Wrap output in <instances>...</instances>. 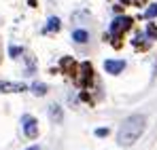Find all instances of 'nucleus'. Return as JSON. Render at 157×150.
<instances>
[{"label": "nucleus", "instance_id": "3", "mask_svg": "<svg viewBox=\"0 0 157 150\" xmlns=\"http://www.w3.org/2000/svg\"><path fill=\"white\" fill-rule=\"evenodd\" d=\"M130 25H132L130 17H117V19L110 24V36H115V38H117V36H119L121 32H125Z\"/></svg>", "mask_w": 157, "mask_h": 150}, {"label": "nucleus", "instance_id": "1", "mask_svg": "<svg viewBox=\"0 0 157 150\" xmlns=\"http://www.w3.org/2000/svg\"><path fill=\"white\" fill-rule=\"evenodd\" d=\"M144 127H147V116L144 114H132L128 116L121 127H119V133H117V144L128 148L132 146L142 133H144Z\"/></svg>", "mask_w": 157, "mask_h": 150}, {"label": "nucleus", "instance_id": "7", "mask_svg": "<svg viewBox=\"0 0 157 150\" xmlns=\"http://www.w3.org/2000/svg\"><path fill=\"white\" fill-rule=\"evenodd\" d=\"M72 40L78 42V45H85V42L89 40V32H87V30H75V32H72Z\"/></svg>", "mask_w": 157, "mask_h": 150}, {"label": "nucleus", "instance_id": "10", "mask_svg": "<svg viewBox=\"0 0 157 150\" xmlns=\"http://www.w3.org/2000/svg\"><path fill=\"white\" fill-rule=\"evenodd\" d=\"M142 17H144V19H153V17H157V4H151V6L144 11Z\"/></svg>", "mask_w": 157, "mask_h": 150}, {"label": "nucleus", "instance_id": "4", "mask_svg": "<svg viewBox=\"0 0 157 150\" xmlns=\"http://www.w3.org/2000/svg\"><path fill=\"white\" fill-rule=\"evenodd\" d=\"M104 70L108 72V74H119V72L125 70V61H123V59H106Z\"/></svg>", "mask_w": 157, "mask_h": 150}, {"label": "nucleus", "instance_id": "5", "mask_svg": "<svg viewBox=\"0 0 157 150\" xmlns=\"http://www.w3.org/2000/svg\"><path fill=\"white\" fill-rule=\"evenodd\" d=\"M21 91H26V85H21V82L0 80V93H21Z\"/></svg>", "mask_w": 157, "mask_h": 150}, {"label": "nucleus", "instance_id": "9", "mask_svg": "<svg viewBox=\"0 0 157 150\" xmlns=\"http://www.w3.org/2000/svg\"><path fill=\"white\" fill-rule=\"evenodd\" d=\"M57 30H59V19H57V17H49L45 32H57Z\"/></svg>", "mask_w": 157, "mask_h": 150}, {"label": "nucleus", "instance_id": "15", "mask_svg": "<svg viewBox=\"0 0 157 150\" xmlns=\"http://www.w3.org/2000/svg\"><path fill=\"white\" fill-rule=\"evenodd\" d=\"M123 2H134V0H123Z\"/></svg>", "mask_w": 157, "mask_h": 150}, {"label": "nucleus", "instance_id": "14", "mask_svg": "<svg viewBox=\"0 0 157 150\" xmlns=\"http://www.w3.org/2000/svg\"><path fill=\"white\" fill-rule=\"evenodd\" d=\"M26 150H38V146H30V148H26Z\"/></svg>", "mask_w": 157, "mask_h": 150}, {"label": "nucleus", "instance_id": "13", "mask_svg": "<svg viewBox=\"0 0 157 150\" xmlns=\"http://www.w3.org/2000/svg\"><path fill=\"white\" fill-rule=\"evenodd\" d=\"M147 32H149V36H153V38H157V30L153 27V25H149V30H147Z\"/></svg>", "mask_w": 157, "mask_h": 150}, {"label": "nucleus", "instance_id": "12", "mask_svg": "<svg viewBox=\"0 0 157 150\" xmlns=\"http://www.w3.org/2000/svg\"><path fill=\"white\" fill-rule=\"evenodd\" d=\"M96 135L98 137H106L108 135V129H96Z\"/></svg>", "mask_w": 157, "mask_h": 150}, {"label": "nucleus", "instance_id": "8", "mask_svg": "<svg viewBox=\"0 0 157 150\" xmlns=\"http://www.w3.org/2000/svg\"><path fill=\"white\" fill-rule=\"evenodd\" d=\"M30 89H32V93H34V95H38V97L47 93V85H43V82H34Z\"/></svg>", "mask_w": 157, "mask_h": 150}, {"label": "nucleus", "instance_id": "6", "mask_svg": "<svg viewBox=\"0 0 157 150\" xmlns=\"http://www.w3.org/2000/svg\"><path fill=\"white\" fill-rule=\"evenodd\" d=\"M49 116H51V121L55 125H59V123L64 121V110H62L57 104H51V106H49Z\"/></svg>", "mask_w": 157, "mask_h": 150}, {"label": "nucleus", "instance_id": "11", "mask_svg": "<svg viewBox=\"0 0 157 150\" xmlns=\"http://www.w3.org/2000/svg\"><path fill=\"white\" fill-rule=\"evenodd\" d=\"M24 49H19V47H9V55L11 57H17V55H21Z\"/></svg>", "mask_w": 157, "mask_h": 150}, {"label": "nucleus", "instance_id": "2", "mask_svg": "<svg viewBox=\"0 0 157 150\" xmlns=\"http://www.w3.org/2000/svg\"><path fill=\"white\" fill-rule=\"evenodd\" d=\"M21 125H24V133H26V137H30V140H34L36 135H38V123H36V119L34 116H30V114H26L24 119H21Z\"/></svg>", "mask_w": 157, "mask_h": 150}]
</instances>
